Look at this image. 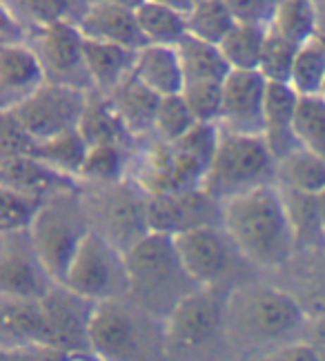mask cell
<instances>
[{"instance_id": "cell-39", "label": "cell", "mask_w": 325, "mask_h": 361, "mask_svg": "<svg viewBox=\"0 0 325 361\" xmlns=\"http://www.w3.org/2000/svg\"><path fill=\"white\" fill-rule=\"evenodd\" d=\"M194 125L196 118L192 116L183 96H169V99L161 101L157 123H154V138H159V141L169 145H176Z\"/></svg>"}, {"instance_id": "cell-16", "label": "cell", "mask_w": 325, "mask_h": 361, "mask_svg": "<svg viewBox=\"0 0 325 361\" xmlns=\"http://www.w3.org/2000/svg\"><path fill=\"white\" fill-rule=\"evenodd\" d=\"M76 25L85 40L116 45L130 51H140L147 47V40L138 27L136 5L121 0H98L85 5Z\"/></svg>"}, {"instance_id": "cell-8", "label": "cell", "mask_w": 325, "mask_h": 361, "mask_svg": "<svg viewBox=\"0 0 325 361\" xmlns=\"http://www.w3.org/2000/svg\"><path fill=\"white\" fill-rule=\"evenodd\" d=\"M30 47L45 69L47 82L92 92V78L85 65V36L76 20H59L30 32Z\"/></svg>"}, {"instance_id": "cell-13", "label": "cell", "mask_w": 325, "mask_h": 361, "mask_svg": "<svg viewBox=\"0 0 325 361\" xmlns=\"http://www.w3.org/2000/svg\"><path fill=\"white\" fill-rule=\"evenodd\" d=\"M56 283L38 259L30 232L0 239V299L42 301Z\"/></svg>"}, {"instance_id": "cell-30", "label": "cell", "mask_w": 325, "mask_h": 361, "mask_svg": "<svg viewBox=\"0 0 325 361\" xmlns=\"http://www.w3.org/2000/svg\"><path fill=\"white\" fill-rule=\"evenodd\" d=\"M270 27L254 23H236L228 38L219 45L232 72H259L261 56Z\"/></svg>"}, {"instance_id": "cell-28", "label": "cell", "mask_w": 325, "mask_h": 361, "mask_svg": "<svg viewBox=\"0 0 325 361\" xmlns=\"http://www.w3.org/2000/svg\"><path fill=\"white\" fill-rule=\"evenodd\" d=\"M134 63L136 51L85 40V65H87L92 85L98 92L109 94L118 87L127 76L134 74Z\"/></svg>"}, {"instance_id": "cell-15", "label": "cell", "mask_w": 325, "mask_h": 361, "mask_svg": "<svg viewBox=\"0 0 325 361\" xmlns=\"http://www.w3.org/2000/svg\"><path fill=\"white\" fill-rule=\"evenodd\" d=\"M267 80L259 72H232L223 82L221 130L245 136L265 132Z\"/></svg>"}, {"instance_id": "cell-26", "label": "cell", "mask_w": 325, "mask_h": 361, "mask_svg": "<svg viewBox=\"0 0 325 361\" xmlns=\"http://www.w3.org/2000/svg\"><path fill=\"white\" fill-rule=\"evenodd\" d=\"M188 7L165 0H143L136 3V18L147 45L176 47L188 36Z\"/></svg>"}, {"instance_id": "cell-44", "label": "cell", "mask_w": 325, "mask_h": 361, "mask_svg": "<svg viewBox=\"0 0 325 361\" xmlns=\"http://www.w3.org/2000/svg\"><path fill=\"white\" fill-rule=\"evenodd\" d=\"M228 5L234 13L236 23H254V25H265L270 27L272 25V16H274V9H276V3H257V0H252V3H230Z\"/></svg>"}, {"instance_id": "cell-40", "label": "cell", "mask_w": 325, "mask_h": 361, "mask_svg": "<svg viewBox=\"0 0 325 361\" xmlns=\"http://www.w3.org/2000/svg\"><path fill=\"white\" fill-rule=\"evenodd\" d=\"M183 101L190 107L196 123L219 125L223 118V82H188Z\"/></svg>"}, {"instance_id": "cell-37", "label": "cell", "mask_w": 325, "mask_h": 361, "mask_svg": "<svg viewBox=\"0 0 325 361\" xmlns=\"http://www.w3.org/2000/svg\"><path fill=\"white\" fill-rule=\"evenodd\" d=\"M49 201L27 197V194L13 192L7 188H0V232L3 234H16V232H30L34 221L42 212Z\"/></svg>"}, {"instance_id": "cell-36", "label": "cell", "mask_w": 325, "mask_h": 361, "mask_svg": "<svg viewBox=\"0 0 325 361\" xmlns=\"http://www.w3.org/2000/svg\"><path fill=\"white\" fill-rule=\"evenodd\" d=\"M294 138L299 147L325 159V101L321 96L299 101L294 118Z\"/></svg>"}, {"instance_id": "cell-2", "label": "cell", "mask_w": 325, "mask_h": 361, "mask_svg": "<svg viewBox=\"0 0 325 361\" xmlns=\"http://www.w3.org/2000/svg\"><path fill=\"white\" fill-rule=\"evenodd\" d=\"M309 324L305 305L288 290L274 286H245L228 295L225 332L238 345L292 343Z\"/></svg>"}, {"instance_id": "cell-21", "label": "cell", "mask_w": 325, "mask_h": 361, "mask_svg": "<svg viewBox=\"0 0 325 361\" xmlns=\"http://www.w3.org/2000/svg\"><path fill=\"white\" fill-rule=\"evenodd\" d=\"M0 343L3 350L49 345L42 303L27 299H0Z\"/></svg>"}, {"instance_id": "cell-48", "label": "cell", "mask_w": 325, "mask_h": 361, "mask_svg": "<svg viewBox=\"0 0 325 361\" xmlns=\"http://www.w3.org/2000/svg\"><path fill=\"white\" fill-rule=\"evenodd\" d=\"M317 214H319V228H321V237L325 241V192L321 197H317Z\"/></svg>"}, {"instance_id": "cell-35", "label": "cell", "mask_w": 325, "mask_h": 361, "mask_svg": "<svg viewBox=\"0 0 325 361\" xmlns=\"http://www.w3.org/2000/svg\"><path fill=\"white\" fill-rule=\"evenodd\" d=\"M323 85H325V36L319 34L314 40H309L307 45L299 49L290 87L301 99H309V96H321Z\"/></svg>"}, {"instance_id": "cell-17", "label": "cell", "mask_w": 325, "mask_h": 361, "mask_svg": "<svg viewBox=\"0 0 325 361\" xmlns=\"http://www.w3.org/2000/svg\"><path fill=\"white\" fill-rule=\"evenodd\" d=\"M47 319L49 345L61 353H80L87 348V324L94 303L69 293L63 286H54L40 301Z\"/></svg>"}, {"instance_id": "cell-5", "label": "cell", "mask_w": 325, "mask_h": 361, "mask_svg": "<svg viewBox=\"0 0 325 361\" xmlns=\"http://www.w3.org/2000/svg\"><path fill=\"white\" fill-rule=\"evenodd\" d=\"M82 203L92 230L121 255L149 234V199L130 178L114 185H85Z\"/></svg>"}, {"instance_id": "cell-31", "label": "cell", "mask_w": 325, "mask_h": 361, "mask_svg": "<svg viewBox=\"0 0 325 361\" xmlns=\"http://www.w3.org/2000/svg\"><path fill=\"white\" fill-rule=\"evenodd\" d=\"M270 32L286 38L288 43L303 47L314 40L319 32V11L309 0H283L276 3Z\"/></svg>"}, {"instance_id": "cell-42", "label": "cell", "mask_w": 325, "mask_h": 361, "mask_svg": "<svg viewBox=\"0 0 325 361\" xmlns=\"http://www.w3.org/2000/svg\"><path fill=\"white\" fill-rule=\"evenodd\" d=\"M219 141H221V128H219V125L196 123L194 128L176 143V147L185 152V154L199 159L201 163H205L209 168L211 161H214V157H216Z\"/></svg>"}, {"instance_id": "cell-43", "label": "cell", "mask_w": 325, "mask_h": 361, "mask_svg": "<svg viewBox=\"0 0 325 361\" xmlns=\"http://www.w3.org/2000/svg\"><path fill=\"white\" fill-rule=\"evenodd\" d=\"M38 141L27 134L23 125L9 112L0 114V159L3 157H34Z\"/></svg>"}, {"instance_id": "cell-12", "label": "cell", "mask_w": 325, "mask_h": 361, "mask_svg": "<svg viewBox=\"0 0 325 361\" xmlns=\"http://www.w3.org/2000/svg\"><path fill=\"white\" fill-rule=\"evenodd\" d=\"M172 241L183 272L196 288H219L238 255L223 226L192 230Z\"/></svg>"}, {"instance_id": "cell-11", "label": "cell", "mask_w": 325, "mask_h": 361, "mask_svg": "<svg viewBox=\"0 0 325 361\" xmlns=\"http://www.w3.org/2000/svg\"><path fill=\"white\" fill-rule=\"evenodd\" d=\"M63 288L90 303L116 299L121 290H127L123 255L92 230L85 237Z\"/></svg>"}, {"instance_id": "cell-6", "label": "cell", "mask_w": 325, "mask_h": 361, "mask_svg": "<svg viewBox=\"0 0 325 361\" xmlns=\"http://www.w3.org/2000/svg\"><path fill=\"white\" fill-rule=\"evenodd\" d=\"M207 172L209 168L199 159L152 136L132 161L130 180L147 199H154L172 192L203 190Z\"/></svg>"}, {"instance_id": "cell-9", "label": "cell", "mask_w": 325, "mask_h": 361, "mask_svg": "<svg viewBox=\"0 0 325 361\" xmlns=\"http://www.w3.org/2000/svg\"><path fill=\"white\" fill-rule=\"evenodd\" d=\"M225 308L228 297L219 288H194L167 312L165 343L178 353L203 348L225 330Z\"/></svg>"}, {"instance_id": "cell-7", "label": "cell", "mask_w": 325, "mask_h": 361, "mask_svg": "<svg viewBox=\"0 0 325 361\" xmlns=\"http://www.w3.org/2000/svg\"><path fill=\"white\" fill-rule=\"evenodd\" d=\"M123 263L127 293L140 297L143 301L174 293L180 279L190 281L178 263L172 237H165V234L149 232L132 250H127L123 255Z\"/></svg>"}, {"instance_id": "cell-32", "label": "cell", "mask_w": 325, "mask_h": 361, "mask_svg": "<svg viewBox=\"0 0 325 361\" xmlns=\"http://www.w3.org/2000/svg\"><path fill=\"white\" fill-rule=\"evenodd\" d=\"M188 34L205 43L221 45L236 27V18L228 0H196L188 5Z\"/></svg>"}, {"instance_id": "cell-50", "label": "cell", "mask_w": 325, "mask_h": 361, "mask_svg": "<svg viewBox=\"0 0 325 361\" xmlns=\"http://www.w3.org/2000/svg\"><path fill=\"white\" fill-rule=\"evenodd\" d=\"M98 361H103V359H98Z\"/></svg>"}, {"instance_id": "cell-49", "label": "cell", "mask_w": 325, "mask_h": 361, "mask_svg": "<svg viewBox=\"0 0 325 361\" xmlns=\"http://www.w3.org/2000/svg\"><path fill=\"white\" fill-rule=\"evenodd\" d=\"M321 99L325 101V85H323V90H321Z\"/></svg>"}, {"instance_id": "cell-3", "label": "cell", "mask_w": 325, "mask_h": 361, "mask_svg": "<svg viewBox=\"0 0 325 361\" xmlns=\"http://www.w3.org/2000/svg\"><path fill=\"white\" fill-rule=\"evenodd\" d=\"M272 183H276V157L265 136H245L221 130L216 157L205 178V190L211 197L225 203Z\"/></svg>"}, {"instance_id": "cell-47", "label": "cell", "mask_w": 325, "mask_h": 361, "mask_svg": "<svg viewBox=\"0 0 325 361\" xmlns=\"http://www.w3.org/2000/svg\"><path fill=\"white\" fill-rule=\"evenodd\" d=\"M307 328H309V339L305 341L312 343L321 355V361H325V314H317L307 324Z\"/></svg>"}, {"instance_id": "cell-46", "label": "cell", "mask_w": 325, "mask_h": 361, "mask_svg": "<svg viewBox=\"0 0 325 361\" xmlns=\"http://www.w3.org/2000/svg\"><path fill=\"white\" fill-rule=\"evenodd\" d=\"M67 353H61L51 345H27V348L3 350V361H65Z\"/></svg>"}, {"instance_id": "cell-23", "label": "cell", "mask_w": 325, "mask_h": 361, "mask_svg": "<svg viewBox=\"0 0 325 361\" xmlns=\"http://www.w3.org/2000/svg\"><path fill=\"white\" fill-rule=\"evenodd\" d=\"M134 76L161 99L180 96L185 90V74H183L176 47L147 45L136 51Z\"/></svg>"}, {"instance_id": "cell-24", "label": "cell", "mask_w": 325, "mask_h": 361, "mask_svg": "<svg viewBox=\"0 0 325 361\" xmlns=\"http://www.w3.org/2000/svg\"><path fill=\"white\" fill-rule=\"evenodd\" d=\"M301 96L290 85H267L265 96V141L276 161L299 147L294 138V118Z\"/></svg>"}, {"instance_id": "cell-14", "label": "cell", "mask_w": 325, "mask_h": 361, "mask_svg": "<svg viewBox=\"0 0 325 361\" xmlns=\"http://www.w3.org/2000/svg\"><path fill=\"white\" fill-rule=\"evenodd\" d=\"M149 232L165 234V237H178L199 228L221 226L223 221V203L203 190H185L172 192L163 197H154L147 203Z\"/></svg>"}, {"instance_id": "cell-25", "label": "cell", "mask_w": 325, "mask_h": 361, "mask_svg": "<svg viewBox=\"0 0 325 361\" xmlns=\"http://www.w3.org/2000/svg\"><path fill=\"white\" fill-rule=\"evenodd\" d=\"M80 136L87 141L90 147L96 145H118L130 149V143L134 138L125 130L123 121L118 118L116 109L111 107L107 94L92 90L87 92V103L78 125Z\"/></svg>"}, {"instance_id": "cell-33", "label": "cell", "mask_w": 325, "mask_h": 361, "mask_svg": "<svg viewBox=\"0 0 325 361\" xmlns=\"http://www.w3.org/2000/svg\"><path fill=\"white\" fill-rule=\"evenodd\" d=\"M132 163L127 159V147L118 145H96L90 147L85 159L80 180L82 185H114L130 178Z\"/></svg>"}, {"instance_id": "cell-22", "label": "cell", "mask_w": 325, "mask_h": 361, "mask_svg": "<svg viewBox=\"0 0 325 361\" xmlns=\"http://www.w3.org/2000/svg\"><path fill=\"white\" fill-rule=\"evenodd\" d=\"M107 99L132 138L154 136V123H157L163 99L147 90L134 74L127 76L118 87L111 90Z\"/></svg>"}, {"instance_id": "cell-27", "label": "cell", "mask_w": 325, "mask_h": 361, "mask_svg": "<svg viewBox=\"0 0 325 361\" xmlns=\"http://www.w3.org/2000/svg\"><path fill=\"white\" fill-rule=\"evenodd\" d=\"M276 185L303 197H321L325 192V159L296 147L276 161Z\"/></svg>"}, {"instance_id": "cell-4", "label": "cell", "mask_w": 325, "mask_h": 361, "mask_svg": "<svg viewBox=\"0 0 325 361\" xmlns=\"http://www.w3.org/2000/svg\"><path fill=\"white\" fill-rule=\"evenodd\" d=\"M92 232L82 194H65L51 199L34 226L30 237L38 259L56 286H63L85 237Z\"/></svg>"}, {"instance_id": "cell-29", "label": "cell", "mask_w": 325, "mask_h": 361, "mask_svg": "<svg viewBox=\"0 0 325 361\" xmlns=\"http://www.w3.org/2000/svg\"><path fill=\"white\" fill-rule=\"evenodd\" d=\"M176 54L185 74V85L188 82H225V78L232 74L219 45L205 43L190 34L176 45Z\"/></svg>"}, {"instance_id": "cell-45", "label": "cell", "mask_w": 325, "mask_h": 361, "mask_svg": "<svg viewBox=\"0 0 325 361\" xmlns=\"http://www.w3.org/2000/svg\"><path fill=\"white\" fill-rule=\"evenodd\" d=\"M261 361H321V355L309 341H292L267 353Z\"/></svg>"}, {"instance_id": "cell-18", "label": "cell", "mask_w": 325, "mask_h": 361, "mask_svg": "<svg viewBox=\"0 0 325 361\" xmlns=\"http://www.w3.org/2000/svg\"><path fill=\"white\" fill-rule=\"evenodd\" d=\"M0 188L27 194V197L51 201L65 194H82V180L65 176L34 157L0 159Z\"/></svg>"}, {"instance_id": "cell-10", "label": "cell", "mask_w": 325, "mask_h": 361, "mask_svg": "<svg viewBox=\"0 0 325 361\" xmlns=\"http://www.w3.org/2000/svg\"><path fill=\"white\" fill-rule=\"evenodd\" d=\"M85 103H87V92L45 82L18 107L9 109V114L23 125L34 141L45 143L78 130Z\"/></svg>"}, {"instance_id": "cell-19", "label": "cell", "mask_w": 325, "mask_h": 361, "mask_svg": "<svg viewBox=\"0 0 325 361\" xmlns=\"http://www.w3.org/2000/svg\"><path fill=\"white\" fill-rule=\"evenodd\" d=\"M136 328L116 299L94 303L87 324V348L103 361H121L134 348Z\"/></svg>"}, {"instance_id": "cell-38", "label": "cell", "mask_w": 325, "mask_h": 361, "mask_svg": "<svg viewBox=\"0 0 325 361\" xmlns=\"http://www.w3.org/2000/svg\"><path fill=\"white\" fill-rule=\"evenodd\" d=\"M299 49L301 47L288 43L286 38L276 36L274 32L267 34L259 65V74L267 80V85H290Z\"/></svg>"}, {"instance_id": "cell-1", "label": "cell", "mask_w": 325, "mask_h": 361, "mask_svg": "<svg viewBox=\"0 0 325 361\" xmlns=\"http://www.w3.org/2000/svg\"><path fill=\"white\" fill-rule=\"evenodd\" d=\"M221 226L238 255L265 268L286 263L296 243L283 192L276 183L225 201Z\"/></svg>"}, {"instance_id": "cell-41", "label": "cell", "mask_w": 325, "mask_h": 361, "mask_svg": "<svg viewBox=\"0 0 325 361\" xmlns=\"http://www.w3.org/2000/svg\"><path fill=\"white\" fill-rule=\"evenodd\" d=\"M11 13L16 16L27 30L34 32L40 27H47L59 20H74L69 18L72 5L69 3H59V0H36V3H7Z\"/></svg>"}, {"instance_id": "cell-34", "label": "cell", "mask_w": 325, "mask_h": 361, "mask_svg": "<svg viewBox=\"0 0 325 361\" xmlns=\"http://www.w3.org/2000/svg\"><path fill=\"white\" fill-rule=\"evenodd\" d=\"M87 154H90V145L76 130V132L63 134L59 138H51V141L38 143L34 159L47 163L56 172L80 180V172H82Z\"/></svg>"}, {"instance_id": "cell-20", "label": "cell", "mask_w": 325, "mask_h": 361, "mask_svg": "<svg viewBox=\"0 0 325 361\" xmlns=\"http://www.w3.org/2000/svg\"><path fill=\"white\" fill-rule=\"evenodd\" d=\"M47 82L36 51L30 43L0 47V109L18 107Z\"/></svg>"}]
</instances>
